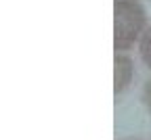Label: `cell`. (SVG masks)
<instances>
[{
	"mask_svg": "<svg viewBox=\"0 0 151 140\" xmlns=\"http://www.w3.org/2000/svg\"><path fill=\"white\" fill-rule=\"evenodd\" d=\"M149 23V13L141 0H113V50L132 52Z\"/></svg>",
	"mask_w": 151,
	"mask_h": 140,
	"instance_id": "1",
	"label": "cell"
},
{
	"mask_svg": "<svg viewBox=\"0 0 151 140\" xmlns=\"http://www.w3.org/2000/svg\"><path fill=\"white\" fill-rule=\"evenodd\" d=\"M137 77V63L130 52H116L113 50V94L122 96L132 88Z\"/></svg>",
	"mask_w": 151,
	"mask_h": 140,
	"instance_id": "2",
	"label": "cell"
},
{
	"mask_svg": "<svg viewBox=\"0 0 151 140\" xmlns=\"http://www.w3.org/2000/svg\"><path fill=\"white\" fill-rule=\"evenodd\" d=\"M137 52H139V59H141V63L151 71V23L149 27L145 29L143 38H141V42L137 46Z\"/></svg>",
	"mask_w": 151,
	"mask_h": 140,
	"instance_id": "3",
	"label": "cell"
},
{
	"mask_svg": "<svg viewBox=\"0 0 151 140\" xmlns=\"http://www.w3.org/2000/svg\"><path fill=\"white\" fill-rule=\"evenodd\" d=\"M141 105H143V109L147 111V115L151 117V77L143 84V90H141Z\"/></svg>",
	"mask_w": 151,
	"mask_h": 140,
	"instance_id": "4",
	"label": "cell"
},
{
	"mask_svg": "<svg viewBox=\"0 0 151 140\" xmlns=\"http://www.w3.org/2000/svg\"><path fill=\"white\" fill-rule=\"evenodd\" d=\"M122 140H143V138H122Z\"/></svg>",
	"mask_w": 151,
	"mask_h": 140,
	"instance_id": "5",
	"label": "cell"
}]
</instances>
